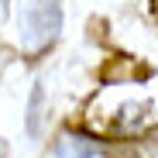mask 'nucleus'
<instances>
[{
    "instance_id": "f257e3e1",
    "label": "nucleus",
    "mask_w": 158,
    "mask_h": 158,
    "mask_svg": "<svg viewBox=\"0 0 158 158\" xmlns=\"http://www.w3.org/2000/svg\"><path fill=\"white\" fill-rule=\"evenodd\" d=\"M59 0H28L21 10V41L28 48H41L59 35Z\"/></svg>"
},
{
    "instance_id": "f03ea898",
    "label": "nucleus",
    "mask_w": 158,
    "mask_h": 158,
    "mask_svg": "<svg viewBox=\"0 0 158 158\" xmlns=\"http://www.w3.org/2000/svg\"><path fill=\"white\" fill-rule=\"evenodd\" d=\"M59 155L62 158H107V148L100 141L83 138V134H65L59 141Z\"/></svg>"
},
{
    "instance_id": "7ed1b4c3",
    "label": "nucleus",
    "mask_w": 158,
    "mask_h": 158,
    "mask_svg": "<svg viewBox=\"0 0 158 158\" xmlns=\"http://www.w3.org/2000/svg\"><path fill=\"white\" fill-rule=\"evenodd\" d=\"M155 14H158V0H155Z\"/></svg>"
}]
</instances>
